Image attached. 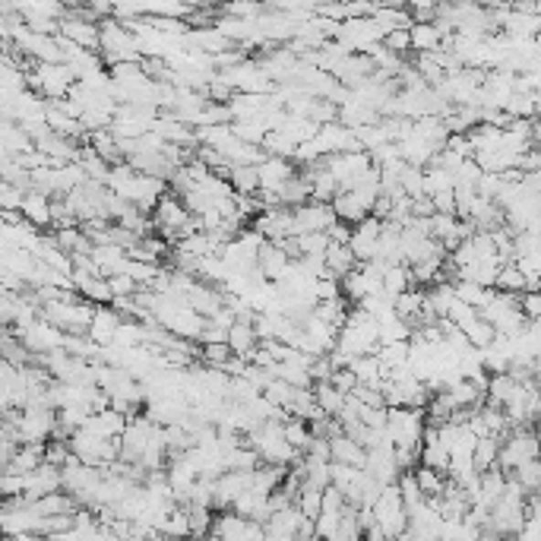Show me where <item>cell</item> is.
<instances>
[{
	"label": "cell",
	"instance_id": "obj_25",
	"mask_svg": "<svg viewBox=\"0 0 541 541\" xmlns=\"http://www.w3.org/2000/svg\"><path fill=\"white\" fill-rule=\"evenodd\" d=\"M326 238H330V244H348V238H352V228L342 222H335L326 228Z\"/></svg>",
	"mask_w": 541,
	"mask_h": 541
},
{
	"label": "cell",
	"instance_id": "obj_12",
	"mask_svg": "<svg viewBox=\"0 0 541 541\" xmlns=\"http://www.w3.org/2000/svg\"><path fill=\"white\" fill-rule=\"evenodd\" d=\"M406 292H412V272H408V266H389L383 272V294L387 298H399Z\"/></svg>",
	"mask_w": 541,
	"mask_h": 541
},
{
	"label": "cell",
	"instance_id": "obj_18",
	"mask_svg": "<svg viewBox=\"0 0 541 541\" xmlns=\"http://www.w3.org/2000/svg\"><path fill=\"white\" fill-rule=\"evenodd\" d=\"M282 440L289 443L294 453H304L307 443H311V430H307L304 421H294V418H289V421L282 424Z\"/></svg>",
	"mask_w": 541,
	"mask_h": 541
},
{
	"label": "cell",
	"instance_id": "obj_16",
	"mask_svg": "<svg viewBox=\"0 0 541 541\" xmlns=\"http://www.w3.org/2000/svg\"><path fill=\"white\" fill-rule=\"evenodd\" d=\"M494 292H504V294H516V298H519V294L525 292V279H523V272H519L513 263H504V266H500V272H497Z\"/></svg>",
	"mask_w": 541,
	"mask_h": 541
},
{
	"label": "cell",
	"instance_id": "obj_15",
	"mask_svg": "<svg viewBox=\"0 0 541 541\" xmlns=\"http://www.w3.org/2000/svg\"><path fill=\"white\" fill-rule=\"evenodd\" d=\"M497 453H500V440H494V437H484V440L475 443L472 465H475L478 475H482V472H488V469H494V465H497Z\"/></svg>",
	"mask_w": 541,
	"mask_h": 541
},
{
	"label": "cell",
	"instance_id": "obj_23",
	"mask_svg": "<svg viewBox=\"0 0 541 541\" xmlns=\"http://www.w3.org/2000/svg\"><path fill=\"white\" fill-rule=\"evenodd\" d=\"M105 282H108V292H111V298H133V294H136V285L130 282L124 272H121V276L105 279Z\"/></svg>",
	"mask_w": 541,
	"mask_h": 541
},
{
	"label": "cell",
	"instance_id": "obj_10",
	"mask_svg": "<svg viewBox=\"0 0 541 541\" xmlns=\"http://www.w3.org/2000/svg\"><path fill=\"white\" fill-rule=\"evenodd\" d=\"M324 266L333 279H342V276H348L352 270H358V263H355L352 250H348L345 244H330L326 253H324Z\"/></svg>",
	"mask_w": 541,
	"mask_h": 541
},
{
	"label": "cell",
	"instance_id": "obj_7",
	"mask_svg": "<svg viewBox=\"0 0 541 541\" xmlns=\"http://www.w3.org/2000/svg\"><path fill=\"white\" fill-rule=\"evenodd\" d=\"M19 212H23V222H26V225H36V228H45V225H51V196L29 190V194H23Z\"/></svg>",
	"mask_w": 541,
	"mask_h": 541
},
{
	"label": "cell",
	"instance_id": "obj_21",
	"mask_svg": "<svg viewBox=\"0 0 541 541\" xmlns=\"http://www.w3.org/2000/svg\"><path fill=\"white\" fill-rule=\"evenodd\" d=\"M203 358H207L209 367H216V371H222L225 365H228L235 355H231V348L225 345V342H218V345H203Z\"/></svg>",
	"mask_w": 541,
	"mask_h": 541
},
{
	"label": "cell",
	"instance_id": "obj_6",
	"mask_svg": "<svg viewBox=\"0 0 541 541\" xmlns=\"http://www.w3.org/2000/svg\"><path fill=\"white\" fill-rule=\"evenodd\" d=\"M60 38L70 45L83 48V51H99V23L92 19H60Z\"/></svg>",
	"mask_w": 541,
	"mask_h": 541
},
{
	"label": "cell",
	"instance_id": "obj_8",
	"mask_svg": "<svg viewBox=\"0 0 541 541\" xmlns=\"http://www.w3.org/2000/svg\"><path fill=\"white\" fill-rule=\"evenodd\" d=\"M330 462L352 465V469H361V472H365L367 450H361L358 443H352L345 434H339V437H333V440H330Z\"/></svg>",
	"mask_w": 541,
	"mask_h": 541
},
{
	"label": "cell",
	"instance_id": "obj_9",
	"mask_svg": "<svg viewBox=\"0 0 541 541\" xmlns=\"http://www.w3.org/2000/svg\"><path fill=\"white\" fill-rule=\"evenodd\" d=\"M225 345L231 348V355H238L241 361H248L250 352L257 348V333H253V324H231Z\"/></svg>",
	"mask_w": 541,
	"mask_h": 541
},
{
	"label": "cell",
	"instance_id": "obj_5",
	"mask_svg": "<svg viewBox=\"0 0 541 541\" xmlns=\"http://www.w3.org/2000/svg\"><path fill=\"white\" fill-rule=\"evenodd\" d=\"M292 177H294V165L289 159H272V155H266L257 165V181L263 194H279V187H282L285 181H292Z\"/></svg>",
	"mask_w": 541,
	"mask_h": 541
},
{
	"label": "cell",
	"instance_id": "obj_19",
	"mask_svg": "<svg viewBox=\"0 0 541 541\" xmlns=\"http://www.w3.org/2000/svg\"><path fill=\"white\" fill-rule=\"evenodd\" d=\"M326 248H330V238H326L324 231L298 235V250H301V257H317V260H324Z\"/></svg>",
	"mask_w": 541,
	"mask_h": 541
},
{
	"label": "cell",
	"instance_id": "obj_20",
	"mask_svg": "<svg viewBox=\"0 0 541 541\" xmlns=\"http://www.w3.org/2000/svg\"><path fill=\"white\" fill-rule=\"evenodd\" d=\"M383 48H387L389 54H396V58H402L406 51H412V38H408V29H393L383 36Z\"/></svg>",
	"mask_w": 541,
	"mask_h": 541
},
{
	"label": "cell",
	"instance_id": "obj_3",
	"mask_svg": "<svg viewBox=\"0 0 541 541\" xmlns=\"http://www.w3.org/2000/svg\"><path fill=\"white\" fill-rule=\"evenodd\" d=\"M124 324V317H121L118 311H111V307H95L92 313V324H89L86 330V339L92 342V345L99 348H108L114 342V333H118V326Z\"/></svg>",
	"mask_w": 541,
	"mask_h": 541
},
{
	"label": "cell",
	"instance_id": "obj_11",
	"mask_svg": "<svg viewBox=\"0 0 541 541\" xmlns=\"http://www.w3.org/2000/svg\"><path fill=\"white\" fill-rule=\"evenodd\" d=\"M228 184L235 190V196H257L260 181H257V168L253 165H235L228 171Z\"/></svg>",
	"mask_w": 541,
	"mask_h": 541
},
{
	"label": "cell",
	"instance_id": "obj_17",
	"mask_svg": "<svg viewBox=\"0 0 541 541\" xmlns=\"http://www.w3.org/2000/svg\"><path fill=\"white\" fill-rule=\"evenodd\" d=\"M408 38H412V51L418 54H430L440 48V36H437L434 26H412V29H408Z\"/></svg>",
	"mask_w": 541,
	"mask_h": 541
},
{
	"label": "cell",
	"instance_id": "obj_1",
	"mask_svg": "<svg viewBox=\"0 0 541 541\" xmlns=\"http://www.w3.org/2000/svg\"><path fill=\"white\" fill-rule=\"evenodd\" d=\"M532 459H538V440L536 434H532L529 428H516L510 430V434L500 440V453H497V469L504 472V475H510V472H516L519 465L532 462Z\"/></svg>",
	"mask_w": 541,
	"mask_h": 541
},
{
	"label": "cell",
	"instance_id": "obj_24",
	"mask_svg": "<svg viewBox=\"0 0 541 541\" xmlns=\"http://www.w3.org/2000/svg\"><path fill=\"white\" fill-rule=\"evenodd\" d=\"M307 377H311L313 383H326L333 377V365H330V358L326 355H320V358H313V365H311V371H307Z\"/></svg>",
	"mask_w": 541,
	"mask_h": 541
},
{
	"label": "cell",
	"instance_id": "obj_14",
	"mask_svg": "<svg viewBox=\"0 0 541 541\" xmlns=\"http://www.w3.org/2000/svg\"><path fill=\"white\" fill-rule=\"evenodd\" d=\"M313 402H317V408L324 412L326 418H335L342 412V402H345V396L335 393L330 383H313Z\"/></svg>",
	"mask_w": 541,
	"mask_h": 541
},
{
	"label": "cell",
	"instance_id": "obj_13",
	"mask_svg": "<svg viewBox=\"0 0 541 541\" xmlns=\"http://www.w3.org/2000/svg\"><path fill=\"white\" fill-rule=\"evenodd\" d=\"M412 478H415L418 491L424 494V500H437L443 494V488H447V478L437 475V472H430V469H424V465L412 469Z\"/></svg>",
	"mask_w": 541,
	"mask_h": 541
},
{
	"label": "cell",
	"instance_id": "obj_22",
	"mask_svg": "<svg viewBox=\"0 0 541 541\" xmlns=\"http://www.w3.org/2000/svg\"><path fill=\"white\" fill-rule=\"evenodd\" d=\"M326 383H330L335 393H342V396H352L355 387H358V380H355V374L348 371V367H345V371H333V377Z\"/></svg>",
	"mask_w": 541,
	"mask_h": 541
},
{
	"label": "cell",
	"instance_id": "obj_2",
	"mask_svg": "<svg viewBox=\"0 0 541 541\" xmlns=\"http://www.w3.org/2000/svg\"><path fill=\"white\" fill-rule=\"evenodd\" d=\"M292 218H294V231H298V235H311V231H324L326 235V228L335 225L330 203H313V200H307L304 207L292 209Z\"/></svg>",
	"mask_w": 541,
	"mask_h": 541
},
{
	"label": "cell",
	"instance_id": "obj_4",
	"mask_svg": "<svg viewBox=\"0 0 541 541\" xmlns=\"http://www.w3.org/2000/svg\"><path fill=\"white\" fill-rule=\"evenodd\" d=\"M58 491H60V469H54V465L42 462L29 475H23V497L42 500L48 494H58Z\"/></svg>",
	"mask_w": 541,
	"mask_h": 541
}]
</instances>
